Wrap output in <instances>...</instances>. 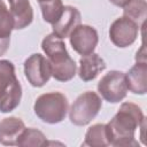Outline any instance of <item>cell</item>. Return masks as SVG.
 Segmentation results:
<instances>
[{
    "label": "cell",
    "mask_w": 147,
    "mask_h": 147,
    "mask_svg": "<svg viewBox=\"0 0 147 147\" xmlns=\"http://www.w3.org/2000/svg\"><path fill=\"white\" fill-rule=\"evenodd\" d=\"M144 119L145 116L140 107L132 102L122 103L116 115L107 124L109 145L115 147L138 146L134 132Z\"/></svg>",
    "instance_id": "6da1fadb"
},
{
    "label": "cell",
    "mask_w": 147,
    "mask_h": 147,
    "mask_svg": "<svg viewBox=\"0 0 147 147\" xmlns=\"http://www.w3.org/2000/svg\"><path fill=\"white\" fill-rule=\"evenodd\" d=\"M41 48L45 52L51 64L52 76L59 82L71 80L77 70L76 62L69 55L64 41L54 33L46 36L42 39Z\"/></svg>",
    "instance_id": "7a4b0ae2"
},
{
    "label": "cell",
    "mask_w": 147,
    "mask_h": 147,
    "mask_svg": "<svg viewBox=\"0 0 147 147\" xmlns=\"http://www.w3.org/2000/svg\"><path fill=\"white\" fill-rule=\"evenodd\" d=\"M22 86L15 67L8 60H0V111L10 113L21 102Z\"/></svg>",
    "instance_id": "3957f363"
},
{
    "label": "cell",
    "mask_w": 147,
    "mask_h": 147,
    "mask_svg": "<svg viewBox=\"0 0 147 147\" xmlns=\"http://www.w3.org/2000/svg\"><path fill=\"white\" fill-rule=\"evenodd\" d=\"M68 99L61 92H49L37 98L33 110L45 123L57 124L62 122L68 113Z\"/></svg>",
    "instance_id": "277c9868"
},
{
    "label": "cell",
    "mask_w": 147,
    "mask_h": 147,
    "mask_svg": "<svg viewBox=\"0 0 147 147\" xmlns=\"http://www.w3.org/2000/svg\"><path fill=\"white\" fill-rule=\"evenodd\" d=\"M102 107L101 98L95 92H84L74 101L70 110V122L77 126L87 125L99 114Z\"/></svg>",
    "instance_id": "5b68a950"
},
{
    "label": "cell",
    "mask_w": 147,
    "mask_h": 147,
    "mask_svg": "<svg viewBox=\"0 0 147 147\" xmlns=\"http://www.w3.org/2000/svg\"><path fill=\"white\" fill-rule=\"evenodd\" d=\"M98 92L106 101L110 103L122 101L127 94L125 74L117 70L109 71L99 80Z\"/></svg>",
    "instance_id": "8992f818"
},
{
    "label": "cell",
    "mask_w": 147,
    "mask_h": 147,
    "mask_svg": "<svg viewBox=\"0 0 147 147\" xmlns=\"http://www.w3.org/2000/svg\"><path fill=\"white\" fill-rule=\"evenodd\" d=\"M24 75L32 86H44L52 76V69L47 57L39 53L30 55L24 61Z\"/></svg>",
    "instance_id": "52a82bcc"
},
{
    "label": "cell",
    "mask_w": 147,
    "mask_h": 147,
    "mask_svg": "<svg viewBox=\"0 0 147 147\" xmlns=\"http://www.w3.org/2000/svg\"><path fill=\"white\" fill-rule=\"evenodd\" d=\"M140 26L126 16L115 20L109 28V38L111 42L121 48L131 46L139 33Z\"/></svg>",
    "instance_id": "ba28073f"
},
{
    "label": "cell",
    "mask_w": 147,
    "mask_h": 147,
    "mask_svg": "<svg viewBox=\"0 0 147 147\" xmlns=\"http://www.w3.org/2000/svg\"><path fill=\"white\" fill-rule=\"evenodd\" d=\"M69 38L74 51L83 56L92 54L99 41L96 30L93 26L86 24H78L71 31Z\"/></svg>",
    "instance_id": "9c48e42d"
},
{
    "label": "cell",
    "mask_w": 147,
    "mask_h": 147,
    "mask_svg": "<svg viewBox=\"0 0 147 147\" xmlns=\"http://www.w3.org/2000/svg\"><path fill=\"white\" fill-rule=\"evenodd\" d=\"M80 21H82L80 13L76 7L64 6L61 17L54 24H52L53 33L61 39H64V38L69 37L71 31L78 24H80Z\"/></svg>",
    "instance_id": "30bf717a"
},
{
    "label": "cell",
    "mask_w": 147,
    "mask_h": 147,
    "mask_svg": "<svg viewBox=\"0 0 147 147\" xmlns=\"http://www.w3.org/2000/svg\"><path fill=\"white\" fill-rule=\"evenodd\" d=\"M127 90L134 94H145L147 92V63L137 61L136 64L125 74Z\"/></svg>",
    "instance_id": "8fae6325"
},
{
    "label": "cell",
    "mask_w": 147,
    "mask_h": 147,
    "mask_svg": "<svg viewBox=\"0 0 147 147\" xmlns=\"http://www.w3.org/2000/svg\"><path fill=\"white\" fill-rule=\"evenodd\" d=\"M25 129L23 121L18 117H7L0 122V144L5 146L17 145L18 137Z\"/></svg>",
    "instance_id": "7c38bea8"
},
{
    "label": "cell",
    "mask_w": 147,
    "mask_h": 147,
    "mask_svg": "<svg viewBox=\"0 0 147 147\" xmlns=\"http://www.w3.org/2000/svg\"><path fill=\"white\" fill-rule=\"evenodd\" d=\"M105 69H106L105 60L99 54L92 53L80 57L78 75L82 80L90 82V80H93Z\"/></svg>",
    "instance_id": "4fadbf2b"
},
{
    "label": "cell",
    "mask_w": 147,
    "mask_h": 147,
    "mask_svg": "<svg viewBox=\"0 0 147 147\" xmlns=\"http://www.w3.org/2000/svg\"><path fill=\"white\" fill-rule=\"evenodd\" d=\"M9 11L14 20V29L21 30L31 24L33 20V9L29 0H8Z\"/></svg>",
    "instance_id": "5bb4252c"
},
{
    "label": "cell",
    "mask_w": 147,
    "mask_h": 147,
    "mask_svg": "<svg viewBox=\"0 0 147 147\" xmlns=\"http://www.w3.org/2000/svg\"><path fill=\"white\" fill-rule=\"evenodd\" d=\"M84 146L91 147H106L109 145V134L107 124H94L86 131Z\"/></svg>",
    "instance_id": "9a60e30c"
},
{
    "label": "cell",
    "mask_w": 147,
    "mask_h": 147,
    "mask_svg": "<svg viewBox=\"0 0 147 147\" xmlns=\"http://www.w3.org/2000/svg\"><path fill=\"white\" fill-rule=\"evenodd\" d=\"M124 16L129 17L136 22L139 26L145 24L147 15V3L146 0H130L127 5L123 7Z\"/></svg>",
    "instance_id": "2e32d148"
},
{
    "label": "cell",
    "mask_w": 147,
    "mask_h": 147,
    "mask_svg": "<svg viewBox=\"0 0 147 147\" xmlns=\"http://www.w3.org/2000/svg\"><path fill=\"white\" fill-rule=\"evenodd\" d=\"M48 145L45 134L33 127H25L17 140V146H46Z\"/></svg>",
    "instance_id": "e0dca14e"
},
{
    "label": "cell",
    "mask_w": 147,
    "mask_h": 147,
    "mask_svg": "<svg viewBox=\"0 0 147 147\" xmlns=\"http://www.w3.org/2000/svg\"><path fill=\"white\" fill-rule=\"evenodd\" d=\"M40 8L44 21L49 24H54L61 17L64 6L62 3V0H51L46 3L40 5Z\"/></svg>",
    "instance_id": "ac0fdd59"
},
{
    "label": "cell",
    "mask_w": 147,
    "mask_h": 147,
    "mask_svg": "<svg viewBox=\"0 0 147 147\" xmlns=\"http://www.w3.org/2000/svg\"><path fill=\"white\" fill-rule=\"evenodd\" d=\"M14 29L13 16L7 8L3 0H0V37L10 38V33Z\"/></svg>",
    "instance_id": "d6986e66"
},
{
    "label": "cell",
    "mask_w": 147,
    "mask_h": 147,
    "mask_svg": "<svg viewBox=\"0 0 147 147\" xmlns=\"http://www.w3.org/2000/svg\"><path fill=\"white\" fill-rule=\"evenodd\" d=\"M10 38H2L0 37V56H2L9 48Z\"/></svg>",
    "instance_id": "ffe728a7"
},
{
    "label": "cell",
    "mask_w": 147,
    "mask_h": 147,
    "mask_svg": "<svg viewBox=\"0 0 147 147\" xmlns=\"http://www.w3.org/2000/svg\"><path fill=\"white\" fill-rule=\"evenodd\" d=\"M109 1H110L113 5L117 6V7H124L125 5L129 3L130 0H109Z\"/></svg>",
    "instance_id": "44dd1931"
},
{
    "label": "cell",
    "mask_w": 147,
    "mask_h": 147,
    "mask_svg": "<svg viewBox=\"0 0 147 147\" xmlns=\"http://www.w3.org/2000/svg\"><path fill=\"white\" fill-rule=\"evenodd\" d=\"M37 1H38L39 6H40V5H42V3H46V2H48V1H51V0H37Z\"/></svg>",
    "instance_id": "7402d4cb"
}]
</instances>
